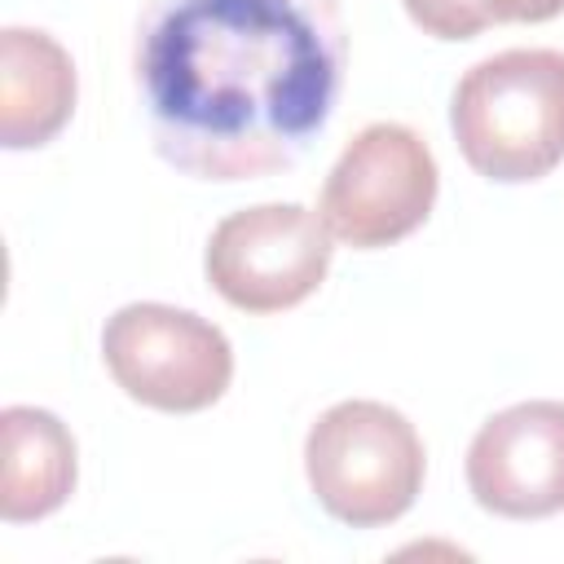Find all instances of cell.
<instances>
[{"mask_svg": "<svg viewBox=\"0 0 564 564\" xmlns=\"http://www.w3.org/2000/svg\"><path fill=\"white\" fill-rule=\"evenodd\" d=\"M489 22H551L564 13V0H480Z\"/></svg>", "mask_w": 564, "mask_h": 564, "instance_id": "cell-11", "label": "cell"}, {"mask_svg": "<svg viewBox=\"0 0 564 564\" xmlns=\"http://www.w3.org/2000/svg\"><path fill=\"white\" fill-rule=\"evenodd\" d=\"M467 489L502 520L564 511V401H520L480 423L467 445Z\"/></svg>", "mask_w": 564, "mask_h": 564, "instance_id": "cell-7", "label": "cell"}, {"mask_svg": "<svg viewBox=\"0 0 564 564\" xmlns=\"http://www.w3.org/2000/svg\"><path fill=\"white\" fill-rule=\"evenodd\" d=\"M335 238L300 203H260L229 212L203 251L212 291L242 313H286L304 304L330 269Z\"/></svg>", "mask_w": 564, "mask_h": 564, "instance_id": "cell-6", "label": "cell"}, {"mask_svg": "<svg viewBox=\"0 0 564 564\" xmlns=\"http://www.w3.org/2000/svg\"><path fill=\"white\" fill-rule=\"evenodd\" d=\"M79 458L70 427L40 405H4L0 414V516L31 524L75 494Z\"/></svg>", "mask_w": 564, "mask_h": 564, "instance_id": "cell-9", "label": "cell"}, {"mask_svg": "<svg viewBox=\"0 0 564 564\" xmlns=\"http://www.w3.org/2000/svg\"><path fill=\"white\" fill-rule=\"evenodd\" d=\"M101 361L110 379L159 414H198L229 392L234 348L225 330L189 308L141 300L101 326Z\"/></svg>", "mask_w": 564, "mask_h": 564, "instance_id": "cell-5", "label": "cell"}, {"mask_svg": "<svg viewBox=\"0 0 564 564\" xmlns=\"http://www.w3.org/2000/svg\"><path fill=\"white\" fill-rule=\"evenodd\" d=\"M75 62L35 26L0 31V145L40 150L75 115Z\"/></svg>", "mask_w": 564, "mask_h": 564, "instance_id": "cell-8", "label": "cell"}, {"mask_svg": "<svg viewBox=\"0 0 564 564\" xmlns=\"http://www.w3.org/2000/svg\"><path fill=\"white\" fill-rule=\"evenodd\" d=\"M449 128L458 154L485 181H542L564 163V53L502 48L480 57L454 84Z\"/></svg>", "mask_w": 564, "mask_h": 564, "instance_id": "cell-2", "label": "cell"}, {"mask_svg": "<svg viewBox=\"0 0 564 564\" xmlns=\"http://www.w3.org/2000/svg\"><path fill=\"white\" fill-rule=\"evenodd\" d=\"M427 454L414 423L383 401H335L304 436V476L322 511L348 529L401 520L423 489Z\"/></svg>", "mask_w": 564, "mask_h": 564, "instance_id": "cell-3", "label": "cell"}, {"mask_svg": "<svg viewBox=\"0 0 564 564\" xmlns=\"http://www.w3.org/2000/svg\"><path fill=\"white\" fill-rule=\"evenodd\" d=\"M401 4L410 22L436 40H471L489 26V13L480 0H401Z\"/></svg>", "mask_w": 564, "mask_h": 564, "instance_id": "cell-10", "label": "cell"}, {"mask_svg": "<svg viewBox=\"0 0 564 564\" xmlns=\"http://www.w3.org/2000/svg\"><path fill=\"white\" fill-rule=\"evenodd\" d=\"M441 172L427 141L392 119L366 123L326 172L317 216L335 242L379 251L410 238L436 203Z\"/></svg>", "mask_w": 564, "mask_h": 564, "instance_id": "cell-4", "label": "cell"}, {"mask_svg": "<svg viewBox=\"0 0 564 564\" xmlns=\"http://www.w3.org/2000/svg\"><path fill=\"white\" fill-rule=\"evenodd\" d=\"M348 70L339 0H141L132 84L154 150L198 181L295 167Z\"/></svg>", "mask_w": 564, "mask_h": 564, "instance_id": "cell-1", "label": "cell"}]
</instances>
